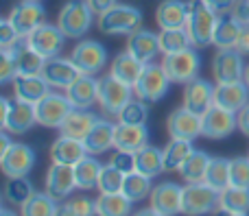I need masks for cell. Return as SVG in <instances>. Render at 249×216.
Segmentation results:
<instances>
[{
  "mask_svg": "<svg viewBox=\"0 0 249 216\" xmlns=\"http://www.w3.org/2000/svg\"><path fill=\"white\" fill-rule=\"evenodd\" d=\"M247 157H249V153H247Z\"/></svg>",
  "mask_w": 249,
  "mask_h": 216,
  "instance_id": "03108f58",
  "label": "cell"
},
{
  "mask_svg": "<svg viewBox=\"0 0 249 216\" xmlns=\"http://www.w3.org/2000/svg\"><path fill=\"white\" fill-rule=\"evenodd\" d=\"M216 20H219V13L212 11L203 0H188L186 31H188L190 42H193L195 48H206L212 44Z\"/></svg>",
  "mask_w": 249,
  "mask_h": 216,
  "instance_id": "6da1fadb",
  "label": "cell"
},
{
  "mask_svg": "<svg viewBox=\"0 0 249 216\" xmlns=\"http://www.w3.org/2000/svg\"><path fill=\"white\" fill-rule=\"evenodd\" d=\"M0 216H18V212H13V210H0Z\"/></svg>",
  "mask_w": 249,
  "mask_h": 216,
  "instance_id": "6125c7cd",
  "label": "cell"
},
{
  "mask_svg": "<svg viewBox=\"0 0 249 216\" xmlns=\"http://www.w3.org/2000/svg\"><path fill=\"white\" fill-rule=\"evenodd\" d=\"M4 177H26L35 166V151L29 144H13L2 157H0Z\"/></svg>",
  "mask_w": 249,
  "mask_h": 216,
  "instance_id": "ac0fdd59",
  "label": "cell"
},
{
  "mask_svg": "<svg viewBox=\"0 0 249 216\" xmlns=\"http://www.w3.org/2000/svg\"><path fill=\"white\" fill-rule=\"evenodd\" d=\"M96 120H99V116H94L90 109H72L64 120V125L59 127V131L64 135H70V138L86 140V135L96 125Z\"/></svg>",
  "mask_w": 249,
  "mask_h": 216,
  "instance_id": "4dcf8cb0",
  "label": "cell"
},
{
  "mask_svg": "<svg viewBox=\"0 0 249 216\" xmlns=\"http://www.w3.org/2000/svg\"><path fill=\"white\" fill-rule=\"evenodd\" d=\"M42 77L46 79V83L55 90H68L79 77V68L72 64V59H61V57H51V59L44 61L42 68Z\"/></svg>",
  "mask_w": 249,
  "mask_h": 216,
  "instance_id": "2e32d148",
  "label": "cell"
},
{
  "mask_svg": "<svg viewBox=\"0 0 249 216\" xmlns=\"http://www.w3.org/2000/svg\"><path fill=\"white\" fill-rule=\"evenodd\" d=\"M57 205L59 203L46 190L33 192V197L20 208V216H55Z\"/></svg>",
  "mask_w": 249,
  "mask_h": 216,
  "instance_id": "7bdbcfd3",
  "label": "cell"
},
{
  "mask_svg": "<svg viewBox=\"0 0 249 216\" xmlns=\"http://www.w3.org/2000/svg\"><path fill=\"white\" fill-rule=\"evenodd\" d=\"M99 29L105 35H131L142 29V11L133 4L116 2L99 16Z\"/></svg>",
  "mask_w": 249,
  "mask_h": 216,
  "instance_id": "7a4b0ae2",
  "label": "cell"
},
{
  "mask_svg": "<svg viewBox=\"0 0 249 216\" xmlns=\"http://www.w3.org/2000/svg\"><path fill=\"white\" fill-rule=\"evenodd\" d=\"M149 120V103L140 99H131L118 114V122L123 125H146Z\"/></svg>",
  "mask_w": 249,
  "mask_h": 216,
  "instance_id": "f6af8a7d",
  "label": "cell"
},
{
  "mask_svg": "<svg viewBox=\"0 0 249 216\" xmlns=\"http://www.w3.org/2000/svg\"><path fill=\"white\" fill-rule=\"evenodd\" d=\"M249 103V87L245 81L236 83H216L214 87V105L221 109H228L238 114Z\"/></svg>",
  "mask_w": 249,
  "mask_h": 216,
  "instance_id": "44dd1931",
  "label": "cell"
},
{
  "mask_svg": "<svg viewBox=\"0 0 249 216\" xmlns=\"http://www.w3.org/2000/svg\"><path fill=\"white\" fill-rule=\"evenodd\" d=\"M101 168H103V164L94 155H86L81 162H77L72 166V170H74V182H77L79 190H94L99 186Z\"/></svg>",
  "mask_w": 249,
  "mask_h": 216,
  "instance_id": "d6a6232c",
  "label": "cell"
},
{
  "mask_svg": "<svg viewBox=\"0 0 249 216\" xmlns=\"http://www.w3.org/2000/svg\"><path fill=\"white\" fill-rule=\"evenodd\" d=\"M20 33L16 31V26L11 24L9 17L0 20V48H16L20 44Z\"/></svg>",
  "mask_w": 249,
  "mask_h": 216,
  "instance_id": "c3c4849f",
  "label": "cell"
},
{
  "mask_svg": "<svg viewBox=\"0 0 249 216\" xmlns=\"http://www.w3.org/2000/svg\"><path fill=\"white\" fill-rule=\"evenodd\" d=\"M243 81L247 83V87H249V64L245 66V77H243Z\"/></svg>",
  "mask_w": 249,
  "mask_h": 216,
  "instance_id": "be15d7a7",
  "label": "cell"
},
{
  "mask_svg": "<svg viewBox=\"0 0 249 216\" xmlns=\"http://www.w3.org/2000/svg\"><path fill=\"white\" fill-rule=\"evenodd\" d=\"M44 183H46V192L57 201V203H59V201H66L70 195H72L74 188H77L72 166L53 162L51 168H48V173H46Z\"/></svg>",
  "mask_w": 249,
  "mask_h": 216,
  "instance_id": "d6986e66",
  "label": "cell"
},
{
  "mask_svg": "<svg viewBox=\"0 0 249 216\" xmlns=\"http://www.w3.org/2000/svg\"><path fill=\"white\" fill-rule=\"evenodd\" d=\"M203 183H208L219 195L225 188H230V160H225V157H212L210 166L206 170V177H203Z\"/></svg>",
  "mask_w": 249,
  "mask_h": 216,
  "instance_id": "f35d334b",
  "label": "cell"
},
{
  "mask_svg": "<svg viewBox=\"0 0 249 216\" xmlns=\"http://www.w3.org/2000/svg\"><path fill=\"white\" fill-rule=\"evenodd\" d=\"M181 192L184 186H177L175 182H162L151 190L149 205L162 216H177L181 214Z\"/></svg>",
  "mask_w": 249,
  "mask_h": 216,
  "instance_id": "9a60e30c",
  "label": "cell"
},
{
  "mask_svg": "<svg viewBox=\"0 0 249 216\" xmlns=\"http://www.w3.org/2000/svg\"><path fill=\"white\" fill-rule=\"evenodd\" d=\"M16 77H18V68H16L13 48H2L0 50V83H13Z\"/></svg>",
  "mask_w": 249,
  "mask_h": 216,
  "instance_id": "7dc6e473",
  "label": "cell"
},
{
  "mask_svg": "<svg viewBox=\"0 0 249 216\" xmlns=\"http://www.w3.org/2000/svg\"><path fill=\"white\" fill-rule=\"evenodd\" d=\"M51 92V85L42 74H31V77H16L13 79V99L20 103L37 105L44 96Z\"/></svg>",
  "mask_w": 249,
  "mask_h": 216,
  "instance_id": "7402d4cb",
  "label": "cell"
},
{
  "mask_svg": "<svg viewBox=\"0 0 249 216\" xmlns=\"http://www.w3.org/2000/svg\"><path fill=\"white\" fill-rule=\"evenodd\" d=\"M212 77L216 83H236L245 77V59L236 48H221L212 59Z\"/></svg>",
  "mask_w": 249,
  "mask_h": 216,
  "instance_id": "7c38bea8",
  "label": "cell"
},
{
  "mask_svg": "<svg viewBox=\"0 0 249 216\" xmlns=\"http://www.w3.org/2000/svg\"><path fill=\"white\" fill-rule=\"evenodd\" d=\"M131 216H162V214L155 212V210L149 205V208H144V210H138V212H133Z\"/></svg>",
  "mask_w": 249,
  "mask_h": 216,
  "instance_id": "91938a15",
  "label": "cell"
},
{
  "mask_svg": "<svg viewBox=\"0 0 249 216\" xmlns=\"http://www.w3.org/2000/svg\"><path fill=\"white\" fill-rule=\"evenodd\" d=\"M146 64H142L140 59H136V57L131 55V52H121V55H116V59L112 61V68H109V74L112 77H116L118 81L127 83V85H136L138 79H140L142 70H144Z\"/></svg>",
  "mask_w": 249,
  "mask_h": 216,
  "instance_id": "f546056e",
  "label": "cell"
},
{
  "mask_svg": "<svg viewBox=\"0 0 249 216\" xmlns=\"http://www.w3.org/2000/svg\"><path fill=\"white\" fill-rule=\"evenodd\" d=\"M127 52H131L142 64H151L158 57V52H162L160 50V35L151 33L146 29L136 31L127 37Z\"/></svg>",
  "mask_w": 249,
  "mask_h": 216,
  "instance_id": "d4e9b609",
  "label": "cell"
},
{
  "mask_svg": "<svg viewBox=\"0 0 249 216\" xmlns=\"http://www.w3.org/2000/svg\"><path fill=\"white\" fill-rule=\"evenodd\" d=\"M33 192H35L33 186H31V182L26 177H7V183H4L2 195L11 205L22 208V205L33 197Z\"/></svg>",
  "mask_w": 249,
  "mask_h": 216,
  "instance_id": "60d3db41",
  "label": "cell"
},
{
  "mask_svg": "<svg viewBox=\"0 0 249 216\" xmlns=\"http://www.w3.org/2000/svg\"><path fill=\"white\" fill-rule=\"evenodd\" d=\"M70 210L74 212V216H90L96 210V201H90L88 197H77V199L68 201Z\"/></svg>",
  "mask_w": 249,
  "mask_h": 216,
  "instance_id": "f907efd6",
  "label": "cell"
},
{
  "mask_svg": "<svg viewBox=\"0 0 249 216\" xmlns=\"http://www.w3.org/2000/svg\"><path fill=\"white\" fill-rule=\"evenodd\" d=\"M9 20H11V24L20 33V37L26 39L33 31H37L46 22V9L42 7L39 0H22V2H18L11 9Z\"/></svg>",
  "mask_w": 249,
  "mask_h": 216,
  "instance_id": "8fae6325",
  "label": "cell"
},
{
  "mask_svg": "<svg viewBox=\"0 0 249 216\" xmlns=\"http://www.w3.org/2000/svg\"><path fill=\"white\" fill-rule=\"evenodd\" d=\"M109 164L116 166L118 170H123L124 175H129V173H133V170H136V153L118 151V149H116V153L109 157Z\"/></svg>",
  "mask_w": 249,
  "mask_h": 216,
  "instance_id": "681fc988",
  "label": "cell"
},
{
  "mask_svg": "<svg viewBox=\"0 0 249 216\" xmlns=\"http://www.w3.org/2000/svg\"><path fill=\"white\" fill-rule=\"evenodd\" d=\"M72 109L74 107L70 105L66 94L48 92V94L35 105V118H37V125L46 127V129H59Z\"/></svg>",
  "mask_w": 249,
  "mask_h": 216,
  "instance_id": "9c48e42d",
  "label": "cell"
},
{
  "mask_svg": "<svg viewBox=\"0 0 249 216\" xmlns=\"http://www.w3.org/2000/svg\"><path fill=\"white\" fill-rule=\"evenodd\" d=\"M133 87L127 85V83L118 81L116 77L107 74V77H101L99 79V105L105 114L109 116H118L121 109L129 100L133 99Z\"/></svg>",
  "mask_w": 249,
  "mask_h": 216,
  "instance_id": "ba28073f",
  "label": "cell"
},
{
  "mask_svg": "<svg viewBox=\"0 0 249 216\" xmlns=\"http://www.w3.org/2000/svg\"><path fill=\"white\" fill-rule=\"evenodd\" d=\"M66 96L74 109H90L94 103H99V81L92 74H81L66 90Z\"/></svg>",
  "mask_w": 249,
  "mask_h": 216,
  "instance_id": "603a6c76",
  "label": "cell"
},
{
  "mask_svg": "<svg viewBox=\"0 0 249 216\" xmlns=\"http://www.w3.org/2000/svg\"><path fill=\"white\" fill-rule=\"evenodd\" d=\"M92 16H94V11H92V7L88 4V0H68L59 11L57 26L64 31L66 37L79 39L90 31Z\"/></svg>",
  "mask_w": 249,
  "mask_h": 216,
  "instance_id": "3957f363",
  "label": "cell"
},
{
  "mask_svg": "<svg viewBox=\"0 0 249 216\" xmlns=\"http://www.w3.org/2000/svg\"><path fill=\"white\" fill-rule=\"evenodd\" d=\"M0 125H2L4 131L13 135H22L29 129H33V125H37V118H35V105L29 103H11L9 99H0Z\"/></svg>",
  "mask_w": 249,
  "mask_h": 216,
  "instance_id": "8992f818",
  "label": "cell"
},
{
  "mask_svg": "<svg viewBox=\"0 0 249 216\" xmlns=\"http://www.w3.org/2000/svg\"><path fill=\"white\" fill-rule=\"evenodd\" d=\"M114 131H116L114 122L99 118L96 125L90 129V133L86 135V140H83L88 155H101V153L114 149Z\"/></svg>",
  "mask_w": 249,
  "mask_h": 216,
  "instance_id": "83f0119b",
  "label": "cell"
},
{
  "mask_svg": "<svg viewBox=\"0 0 249 216\" xmlns=\"http://www.w3.org/2000/svg\"><path fill=\"white\" fill-rule=\"evenodd\" d=\"M151 190H153V183H151V177H146V175L133 170V173H129L127 177H124L123 195L127 197V199H131L133 203H138V201H142V199H149Z\"/></svg>",
  "mask_w": 249,
  "mask_h": 216,
  "instance_id": "b9f144b4",
  "label": "cell"
},
{
  "mask_svg": "<svg viewBox=\"0 0 249 216\" xmlns=\"http://www.w3.org/2000/svg\"><path fill=\"white\" fill-rule=\"evenodd\" d=\"M230 186L249 188V157L230 160Z\"/></svg>",
  "mask_w": 249,
  "mask_h": 216,
  "instance_id": "bcb514c9",
  "label": "cell"
},
{
  "mask_svg": "<svg viewBox=\"0 0 249 216\" xmlns=\"http://www.w3.org/2000/svg\"><path fill=\"white\" fill-rule=\"evenodd\" d=\"M219 210V192L208 183H186L181 192V214L184 216H208Z\"/></svg>",
  "mask_w": 249,
  "mask_h": 216,
  "instance_id": "277c9868",
  "label": "cell"
},
{
  "mask_svg": "<svg viewBox=\"0 0 249 216\" xmlns=\"http://www.w3.org/2000/svg\"><path fill=\"white\" fill-rule=\"evenodd\" d=\"M88 4L92 7V11H94L96 16H101V13H105L109 7H114L116 0H88Z\"/></svg>",
  "mask_w": 249,
  "mask_h": 216,
  "instance_id": "9f6ffc18",
  "label": "cell"
},
{
  "mask_svg": "<svg viewBox=\"0 0 249 216\" xmlns=\"http://www.w3.org/2000/svg\"><path fill=\"white\" fill-rule=\"evenodd\" d=\"M212 216H247V214H236V212H228V210H216Z\"/></svg>",
  "mask_w": 249,
  "mask_h": 216,
  "instance_id": "94428289",
  "label": "cell"
},
{
  "mask_svg": "<svg viewBox=\"0 0 249 216\" xmlns=\"http://www.w3.org/2000/svg\"><path fill=\"white\" fill-rule=\"evenodd\" d=\"M166 129L171 138L193 142L201 135V116L188 112L186 107H179L175 112H171V116L166 120Z\"/></svg>",
  "mask_w": 249,
  "mask_h": 216,
  "instance_id": "ffe728a7",
  "label": "cell"
},
{
  "mask_svg": "<svg viewBox=\"0 0 249 216\" xmlns=\"http://www.w3.org/2000/svg\"><path fill=\"white\" fill-rule=\"evenodd\" d=\"M90 216H103V214H101V212H96V210H94V212H92Z\"/></svg>",
  "mask_w": 249,
  "mask_h": 216,
  "instance_id": "e7e4bbea",
  "label": "cell"
},
{
  "mask_svg": "<svg viewBox=\"0 0 249 216\" xmlns=\"http://www.w3.org/2000/svg\"><path fill=\"white\" fill-rule=\"evenodd\" d=\"M193 151H195L193 142L171 138V142L164 147V168H166V173H175V170H179L181 164L186 162V157H188Z\"/></svg>",
  "mask_w": 249,
  "mask_h": 216,
  "instance_id": "d590c367",
  "label": "cell"
},
{
  "mask_svg": "<svg viewBox=\"0 0 249 216\" xmlns=\"http://www.w3.org/2000/svg\"><path fill=\"white\" fill-rule=\"evenodd\" d=\"M24 42L29 44L35 52H39L44 59H51V57H59L61 48H64V42H66V35L57 24L44 22L37 31H33V33L24 39Z\"/></svg>",
  "mask_w": 249,
  "mask_h": 216,
  "instance_id": "4fadbf2b",
  "label": "cell"
},
{
  "mask_svg": "<svg viewBox=\"0 0 249 216\" xmlns=\"http://www.w3.org/2000/svg\"><path fill=\"white\" fill-rule=\"evenodd\" d=\"M86 155H88V151H86L83 140L70 138V135H64V133H61L51 147V160L57 162V164L74 166L77 162H81Z\"/></svg>",
  "mask_w": 249,
  "mask_h": 216,
  "instance_id": "484cf974",
  "label": "cell"
},
{
  "mask_svg": "<svg viewBox=\"0 0 249 216\" xmlns=\"http://www.w3.org/2000/svg\"><path fill=\"white\" fill-rule=\"evenodd\" d=\"M203 2L208 4V7L212 9V11L216 13H228L234 9V4H236V0H203Z\"/></svg>",
  "mask_w": 249,
  "mask_h": 216,
  "instance_id": "816d5d0a",
  "label": "cell"
},
{
  "mask_svg": "<svg viewBox=\"0 0 249 216\" xmlns=\"http://www.w3.org/2000/svg\"><path fill=\"white\" fill-rule=\"evenodd\" d=\"M241 31H243V22L238 20L234 13H219L212 44H214L219 50L221 48H236V42H238V37H241Z\"/></svg>",
  "mask_w": 249,
  "mask_h": 216,
  "instance_id": "f1b7e54d",
  "label": "cell"
},
{
  "mask_svg": "<svg viewBox=\"0 0 249 216\" xmlns=\"http://www.w3.org/2000/svg\"><path fill=\"white\" fill-rule=\"evenodd\" d=\"M162 68L166 70L168 79L173 83H190L193 79H197L199 68H201V57L195 50V46L186 48V50L173 52V55H164Z\"/></svg>",
  "mask_w": 249,
  "mask_h": 216,
  "instance_id": "52a82bcc",
  "label": "cell"
},
{
  "mask_svg": "<svg viewBox=\"0 0 249 216\" xmlns=\"http://www.w3.org/2000/svg\"><path fill=\"white\" fill-rule=\"evenodd\" d=\"M219 210L236 214H249V188L230 186L219 195Z\"/></svg>",
  "mask_w": 249,
  "mask_h": 216,
  "instance_id": "8d00e7d4",
  "label": "cell"
},
{
  "mask_svg": "<svg viewBox=\"0 0 249 216\" xmlns=\"http://www.w3.org/2000/svg\"><path fill=\"white\" fill-rule=\"evenodd\" d=\"M11 147H13V142H11V138H9V131H2V133H0V157H2Z\"/></svg>",
  "mask_w": 249,
  "mask_h": 216,
  "instance_id": "6f0895ef",
  "label": "cell"
},
{
  "mask_svg": "<svg viewBox=\"0 0 249 216\" xmlns=\"http://www.w3.org/2000/svg\"><path fill=\"white\" fill-rule=\"evenodd\" d=\"M124 177H127V175H124L123 170H118L116 166L103 164L101 177H99V186L96 188H99L101 195H116V192H123Z\"/></svg>",
  "mask_w": 249,
  "mask_h": 216,
  "instance_id": "ee69618b",
  "label": "cell"
},
{
  "mask_svg": "<svg viewBox=\"0 0 249 216\" xmlns=\"http://www.w3.org/2000/svg\"><path fill=\"white\" fill-rule=\"evenodd\" d=\"M214 87L216 85H212L206 79H193L184 87V105L181 107H186L197 116H203L210 107H214Z\"/></svg>",
  "mask_w": 249,
  "mask_h": 216,
  "instance_id": "e0dca14e",
  "label": "cell"
},
{
  "mask_svg": "<svg viewBox=\"0 0 249 216\" xmlns=\"http://www.w3.org/2000/svg\"><path fill=\"white\" fill-rule=\"evenodd\" d=\"M210 162H212V157L208 155L206 151H197V149H195V151L186 157V162L181 164V168L177 170V173L181 175V179H184L186 183H199L206 177V170H208V166H210Z\"/></svg>",
  "mask_w": 249,
  "mask_h": 216,
  "instance_id": "e575fe53",
  "label": "cell"
},
{
  "mask_svg": "<svg viewBox=\"0 0 249 216\" xmlns=\"http://www.w3.org/2000/svg\"><path fill=\"white\" fill-rule=\"evenodd\" d=\"M133 201L127 199L123 192L116 195H101L96 199V212L103 216H131Z\"/></svg>",
  "mask_w": 249,
  "mask_h": 216,
  "instance_id": "74e56055",
  "label": "cell"
},
{
  "mask_svg": "<svg viewBox=\"0 0 249 216\" xmlns=\"http://www.w3.org/2000/svg\"><path fill=\"white\" fill-rule=\"evenodd\" d=\"M188 2L184 0H162L155 9V22L160 29H186Z\"/></svg>",
  "mask_w": 249,
  "mask_h": 216,
  "instance_id": "4316f807",
  "label": "cell"
},
{
  "mask_svg": "<svg viewBox=\"0 0 249 216\" xmlns=\"http://www.w3.org/2000/svg\"><path fill=\"white\" fill-rule=\"evenodd\" d=\"M70 59L72 64L79 68L81 74H99L101 70L107 64V50L101 42H94V39H83L70 52Z\"/></svg>",
  "mask_w": 249,
  "mask_h": 216,
  "instance_id": "30bf717a",
  "label": "cell"
},
{
  "mask_svg": "<svg viewBox=\"0 0 249 216\" xmlns=\"http://www.w3.org/2000/svg\"><path fill=\"white\" fill-rule=\"evenodd\" d=\"M193 46L190 35L186 29H160V50L162 55H173V52L186 50Z\"/></svg>",
  "mask_w": 249,
  "mask_h": 216,
  "instance_id": "ab89813d",
  "label": "cell"
},
{
  "mask_svg": "<svg viewBox=\"0 0 249 216\" xmlns=\"http://www.w3.org/2000/svg\"><path fill=\"white\" fill-rule=\"evenodd\" d=\"M146 144H149V129H146V125H123V122L116 125V131H114V149L138 153Z\"/></svg>",
  "mask_w": 249,
  "mask_h": 216,
  "instance_id": "cb8c5ba5",
  "label": "cell"
},
{
  "mask_svg": "<svg viewBox=\"0 0 249 216\" xmlns=\"http://www.w3.org/2000/svg\"><path fill=\"white\" fill-rule=\"evenodd\" d=\"M171 79H168L166 70L162 68V64H146L144 70H142L140 79H138V83L133 85V94H136V99L144 100V103H158L160 99H164L168 92V87H171Z\"/></svg>",
  "mask_w": 249,
  "mask_h": 216,
  "instance_id": "5b68a950",
  "label": "cell"
},
{
  "mask_svg": "<svg viewBox=\"0 0 249 216\" xmlns=\"http://www.w3.org/2000/svg\"><path fill=\"white\" fill-rule=\"evenodd\" d=\"M55 216H74V212L70 210V205H68V201H59Z\"/></svg>",
  "mask_w": 249,
  "mask_h": 216,
  "instance_id": "680465c9",
  "label": "cell"
},
{
  "mask_svg": "<svg viewBox=\"0 0 249 216\" xmlns=\"http://www.w3.org/2000/svg\"><path fill=\"white\" fill-rule=\"evenodd\" d=\"M136 170L146 177L155 179L160 173H164V149H158L153 144H146L144 149L136 153Z\"/></svg>",
  "mask_w": 249,
  "mask_h": 216,
  "instance_id": "1f68e13d",
  "label": "cell"
},
{
  "mask_svg": "<svg viewBox=\"0 0 249 216\" xmlns=\"http://www.w3.org/2000/svg\"><path fill=\"white\" fill-rule=\"evenodd\" d=\"M236 120H238V131L249 138V103L236 114Z\"/></svg>",
  "mask_w": 249,
  "mask_h": 216,
  "instance_id": "db71d44e",
  "label": "cell"
},
{
  "mask_svg": "<svg viewBox=\"0 0 249 216\" xmlns=\"http://www.w3.org/2000/svg\"><path fill=\"white\" fill-rule=\"evenodd\" d=\"M234 129H238L236 114L228 112V109H221L214 105L201 116V135L208 140H223Z\"/></svg>",
  "mask_w": 249,
  "mask_h": 216,
  "instance_id": "5bb4252c",
  "label": "cell"
},
{
  "mask_svg": "<svg viewBox=\"0 0 249 216\" xmlns=\"http://www.w3.org/2000/svg\"><path fill=\"white\" fill-rule=\"evenodd\" d=\"M232 13L243 22V24L249 26V0H236V4H234Z\"/></svg>",
  "mask_w": 249,
  "mask_h": 216,
  "instance_id": "f5cc1de1",
  "label": "cell"
},
{
  "mask_svg": "<svg viewBox=\"0 0 249 216\" xmlns=\"http://www.w3.org/2000/svg\"><path fill=\"white\" fill-rule=\"evenodd\" d=\"M13 55H16V68H18V77H31V74H42L44 68V57L39 52H35L33 48L26 42L18 44L13 48Z\"/></svg>",
  "mask_w": 249,
  "mask_h": 216,
  "instance_id": "836d02e7",
  "label": "cell"
},
{
  "mask_svg": "<svg viewBox=\"0 0 249 216\" xmlns=\"http://www.w3.org/2000/svg\"><path fill=\"white\" fill-rule=\"evenodd\" d=\"M236 50L241 52L243 57L249 55V26H247V24H243L241 37H238V42H236Z\"/></svg>",
  "mask_w": 249,
  "mask_h": 216,
  "instance_id": "11a10c76",
  "label": "cell"
}]
</instances>
